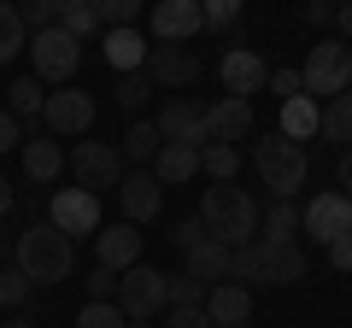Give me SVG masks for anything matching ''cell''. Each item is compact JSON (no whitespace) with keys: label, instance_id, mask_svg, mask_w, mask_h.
Masks as SVG:
<instances>
[{"label":"cell","instance_id":"28","mask_svg":"<svg viewBox=\"0 0 352 328\" xmlns=\"http://www.w3.org/2000/svg\"><path fill=\"white\" fill-rule=\"evenodd\" d=\"M59 30L71 41H88L100 30V12H94V0H59Z\"/></svg>","mask_w":352,"mask_h":328},{"label":"cell","instance_id":"10","mask_svg":"<svg viewBox=\"0 0 352 328\" xmlns=\"http://www.w3.org/2000/svg\"><path fill=\"white\" fill-rule=\"evenodd\" d=\"M252 270H258V281H270V288H294V281H305L300 240H252Z\"/></svg>","mask_w":352,"mask_h":328},{"label":"cell","instance_id":"20","mask_svg":"<svg viewBox=\"0 0 352 328\" xmlns=\"http://www.w3.org/2000/svg\"><path fill=\"white\" fill-rule=\"evenodd\" d=\"M147 53H153V41L141 36V30H106V65H112L118 76L147 71Z\"/></svg>","mask_w":352,"mask_h":328},{"label":"cell","instance_id":"11","mask_svg":"<svg viewBox=\"0 0 352 328\" xmlns=\"http://www.w3.org/2000/svg\"><path fill=\"white\" fill-rule=\"evenodd\" d=\"M217 76H223V94H229V100H252V94L270 82V65H264L247 41H229V53H223V65H217Z\"/></svg>","mask_w":352,"mask_h":328},{"label":"cell","instance_id":"13","mask_svg":"<svg viewBox=\"0 0 352 328\" xmlns=\"http://www.w3.org/2000/svg\"><path fill=\"white\" fill-rule=\"evenodd\" d=\"M147 82H159V89H194L200 82V53L182 41H159V47L147 53Z\"/></svg>","mask_w":352,"mask_h":328},{"label":"cell","instance_id":"48","mask_svg":"<svg viewBox=\"0 0 352 328\" xmlns=\"http://www.w3.org/2000/svg\"><path fill=\"white\" fill-rule=\"evenodd\" d=\"M0 328H36V323H30L24 311H12V323H0Z\"/></svg>","mask_w":352,"mask_h":328},{"label":"cell","instance_id":"12","mask_svg":"<svg viewBox=\"0 0 352 328\" xmlns=\"http://www.w3.org/2000/svg\"><path fill=\"white\" fill-rule=\"evenodd\" d=\"M88 124H94V94H88V89L47 94V106H41V129H47L53 141H59V135H82Z\"/></svg>","mask_w":352,"mask_h":328},{"label":"cell","instance_id":"4","mask_svg":"<svg viewBox=\"0 0 352 328\" xmlns=\"http://www.w3.org/2000/svg\"><path fill=\"white\" fill-rule=\"evenodd\" d=\"M65 170L76 176L82 194L100 200V188H118V182H124V152L106 147V141H76V147L65 152Z\"/></svg>","mask_w":352,"mask_h":328},{"label":"cell","instance_id":"26","mask_svg":"<svg viewBox=\"0 0 352 328\" xmlns=\"http://www.w3.org/2000/svg\"><path fill=\"white\" fill-rule=\"evenodd\" d=\"M300 235V205L270 200V211H258V240H294Z\"/></svg>","mask_w":352,"mask_h":328},{"label":"cell","instance_id":"24","mask_svg":"<svg viewBox=\"0 0 352 328\" xmlns=\"http://www.w3.org/2000/svg\"><path fill=\"white\" fill-rule=\"evenodd\" d=\"M317 135L335 141V147H340V141L352 147V89H346V94H335L329 106H317Z\"/></svg>","mask_w":352,"mask_h":328},{"label":"cell","instance_id":"19","mask_svg":"<svg viewBox=\"0 0 352 328\" xmlns=\"http://www.w3.org/2000/svg\"><path fill=\"white\" fill-rule=\"evenodd\" d=\"M153 36L176 41V47L188 36H200V0H159V6H153Z\"/></svg>","mask_w":352,"mask_h":328},{"label":"cell","instance_id":"18","mask_svg":"<svg viewBox=\"0 0 352 328\" xmlns=\"http://www.w3.org/2000/svg\"><path fill=\"white\" fill-rule=\"evenodd\" d=\"M94 258H100V270L124 276V270L141 264V235H135L129 223H112L106 235H94Z\"/></svg>","mask_w":352,"mask_h":328},{"label":"cell","instance_id":"15","mask_svg":"<svg viewBox=\"0 0 352 328\" xmlns=\"http://www.w3.org/2000/svg\"><path fill=\"white\" fill-rule=\"evenodd\" d=\"M118 205H124V223H153L164 205V188L153 182V170H124V182H118Z\"/></svg>","mask_w":352,"mask_h":328},{"label":"cell","instance_id":"39","mask_svg":"<svg viewBox=\"0 0 352 328\" xmlns=\"http://www.w3.org/2000/svg\"><path fill=\"white\" fill-rule=\"evenodd\" d=\"M170 240H176V246H182V253H194V246H200V240H212V235H206V223H200V217H182Z\"/></svg>","mask_w":352,"mask_h":328},{"label":"cell","instance_id":"2","mask_svg":"<svg viewBox=\"0 0 352 328\" xmlns=\"http://www.w3.org/2000/svg\"><path fill=\"white\" fill-rule=\"evenodd\" d=\"M71 264H76V253H71V240H65L53 223H30L24 235H18V246H12V270L30 281V288L65 281V276H71Z\"/></svg>","mask_w":352,"mask_h":328},{"label":"cell","instance_id":"7","mask_svg":"<svg viewBox=\"0 0 352 328\" xmlns=\"http://www.w3.org/2000/svg\"><path fill=\"white\" fill-rule=\"evenodd\" d=\"M118 311L129 316V323H153V316L164 311V270L153 264H135L118 276Z\"/></svg>","mask_w":352,"mask_h":328},{"label":"cell","instance_id":"9","mask_svg":"<svg viewBox=\"0 0 352 328\" xmlns=\"http://www.w3.org/2000/svg\"><path fill=\"white\" fill-rule=\"evenodd\" d=\"M47 223L59 229L65 240L100 235V200H94V194H82V188H59V194L47 200Z\"/></svg>","mask_w":352,"mask_h":328},{"label":"cell","instance_id":"45","mask_svg":"<svg viewBox=\"0 0 352 328\" xmlns=\"http://www.w3.org/2000/svg\"><path fill=\"white\" fill-rule=\"evenodd\" d=\"M305 24H335V6H329V0H311V6H305Z\"/></svg>","mask_w":352,"mask_h":328},{"label":"cell","instance_id":"41","mask_svg":"<svg viewBox=\"0 0 352 328\" xmlns=\"http://www.w3.org/2000/svg\"><path fill=\"white\" fill-rule=\"evenodd\" d=\"M12 147H24V124L12 112H0V152H12Z\"/></svg>","mask_w":352,"mask_h":328},{"label":"cell","instance_id":"35","mask_svg":"<svg viewBox=\"0 0 352 328\" xmlns=\"http://www.w3.org/2000/svg\"><path fill=\"white\" fill-rule=\"evenodd\" d=\"M129 316L118 311V299H106V305H82L76 311V328H124Z\"/></svg>","mask_w":352,"mask_h":328},{"label":"cell","instance_id":"25","mask_svg":"<svg viewBox=\"0 0 352 328\" xmlns=\"http://www.w3.org/2000/svg\"><path fill=\"white\" fill-rule=\"evenodd\" d=\"M282 141H294V147H300V141H311L317 135V100H282V129H276Z\"/></svg>","mask_w":352,"mask_h":328},{"label":"cell","instance_id":"22","mask_svg":"<svg viewBox=\"0 0 352 328\" xmlns=\"http://www.w3.org/2000/svg\"><path fill=\"white\" fill-rule=\"evenodd\" d=\"M188 258V276L200 281V288H217V281H229V246H217V240H200Z\"/></svg>","mask_w":352,"mask_h":328},{"label":"cell","instance_id":"5","mask_svg":"<svg viewBox=\"0 0 352 328\" xmlns=\"http://www.w3.org/2000/svg\"><path fill=\"white\" fill-rule=\"evenodd\" d=\"M300 82H305V100H335V94H346L352 82V53L340 47V41H317L311 59L300 65Z\"/></svg>","mask_w":352,"mask_h":328},{"label":"cell","instance_id":"42","mask_svg":"<svg viewBox=\"0 0 352 328\" xmlns=\"http://www.w3.org/2000/svg\"><path fill=\"white\" fill-rule=\"evenodd\" d=\"M323 253H329V264H335V270H352V229H346L340 240H329Z\"/></svg>","mask_w":352,"mask_h":328},{"label":"cell","instance_id":"33","mask_svg":"<svg viewBox=\"0 0 352 328\" xmlns=\"http://www.w3.org/2000/svg\"><path fill=\"white\" fill-rule=\"evenodd\" d=\"M147 94H153L147 71H129V76H118V82H112V100L124 106V112H141V106H147Z\"/></svg>","mask_w":352,"mask_h":328},{"label":"cell","instance_id":"1","mask_svg":"<svg viewBox=\"0 0 352 328\" xmlns=\"http://www.w3.org/2000/svg\"><path fill=\"white\" fill-rule=\"evenodd\" d=\"M200 223L206 235L217 240V246H247V240H258V200H252L247 188H235V182H212V188L200 194Z\"/></svg>","mask_w":352,"mask_h":328},{"label":"cell","instance_id":"40","mask_svg":"<svg viewBox=\"0 0 352 328\" xmlns=\"http://www.w3.org/2000/svg\"><path fill=\"white\" fill-rule=\"evenodd\" d=\"M264 89H276L282 100H300L305 82H300V71H270V82H264Z\"/></svg>","mask_w":352,"mask_h":328},{"label":"cell","instance_id":"46","mask_svg":"<svg viewBox=\"0 0 352 328\" xmlns=\"http://www.w3.org/2000/svg\"><path fill=\"white\" fill-rule=\"evenodd\" d=\"M335 24H340V36H352V0H346V6H335Z\"/></svg>","mask_w":352,"mask_h":328},{"label":"cell","instance_id":"3","mask_svg":"<svg viewBox=\"0 0 352 328\" xmlns=\"http://www.w3.org/2000/svg\"><path fill=\"white\" fill-rule=\"evenodd\" d=\"M252 170H258V182L270 188V200H294V194L305 188V176H311V159H305V147H294V141L264 135V141H252Z\"/></svg>","mask_w":352,"mask_h":328},{"label":"cell","instance_id":"37","mask_svg":"<svg viewBox=\"0 0 352 328\" xmlns=\"http://www.w3.org/2000/svg\"><path fill=\"white\" fill-rule=\"evenodd\" d=\"M235 18H241L235 0H206V6H200V30H229Z\"/></svg>","mask_w":352,"mask_h":328},{"label":"cell","instance_id":"17","mask_svg":"<svg viewBox=\"0 0 352 328\" xmlns=\"http://www.w3.org/2000/svg\"><path fill=\"white\" fill-rule=\"evenodd\" d=\"M206 323H212V328H247L252 323V288L217 281V288L206 293Z\"/></svg>","mask_w":352,"mask_h":328},{"label":"cell","instance_id":"47","mask_svg":"<svg viewBox=\"0 0 352 328\" xmlns=\"http://www.w3.org/2000/svg\"><path fill=\"white\" fill-rule=\"evenodd\" d=\"M6 211H12V182L0 176V217H6Z\"/></svg>","mask_w":352,"mask_h":328},{"label":"cell","instance_id":"38","mask_svg":"<svg viewBox=\"0 0 352 328\" xmlns=\"http://www.w3.org/2000/svg\"><path fill=\"white\" fill-rule=\"evenodd\" d=\"M106 299H118V276L94 264V276H88V305H106Z\"/></svg>","mask_w":352,"mask_h":328},{"label":"cell","instance_id":"36","mask_svg":"<svg viewBox=\"0 0 352 328\" xmlns=\"http://www.w3.org/2000/svg\"><path fill=\"white\" fill-rule=\"evenodd\" d=\"M24 305H30V281L6 264L0 270V311H24Z\"/></svg>","mask_w":352,"mask_h":328},{"label":"cell","instance_id":"21","mask_svg":"<svg viewBox=\"0 0 352 328\" xmlns=\"http://www.w3.org/2000/svg\"><path fill=\"white\" fill-rule=\"evenodd\" d=\"M159 188H176V182H194L200 176V152L194 147H159V159L147 164Z\"/></svg>","mask_w":352,"mask_h":328},{"label":"cell","instance_id":"30","mask_svg":"<svg viewBox=\"0 0 352 328\" xmlns=\"http://www.w3.org/2000/svg\"><path fill=\"white\" fill-rule=\"evenodd\" d=\"M159 147H164V141H159V129H153V124H129V135H124V147H118V152H124V164H141V170H147V164L159 159Z\"/></svg>","mask_w":352,"mask_h":328},{"label":"cell","instance_id":"14","mask_svg":"<svg viewBox=\"0 0 352 328\" xmlns=\"http://www.w3.org/2000/svg\"><path fill=\"white\" fill-rule=\"evenodd\" d=\"M300 229L317 240V246L340 240V235L352 229V200H346V194H317V200L300 211Z\"/></svg>","mask_w":352,"mask_h":328},{"label":"cell","instance_id":"23","mask_svg":"<svg viewBox=\"0 0 352 328\" xmlns=\"http://www.w3.org/2000/svg\"><path fill=\"white\" fill-rule=\"evenodd\" d=\"M59 170H65V147L59 141H24V176L30 182H59Z\"/></svg>","mask_w":352,"mask_h":328},{"label":"cell","instance_id":"31","mask_svg":"<svg viewBox=\"0 0 352 328\" xmlns=\"http://www.w3.org/2000/svg\"><path fill=\"white\" fill-rule=\"evenodd\" d=\"M24 47H30L24 18H18V6H6V0H0V65H12V53H24Z\"/></svg>","mask_w":352,"mask_h":328},{"label":"cell","instance_id":"27","mask_svg":"<svg viewBox=\"0 0 352 328\" xmlns=\"http://www.w3.org/2000/svg\"><path fill=\"white\" fill-rule=\"evenodd\" d=\"M6 94H12V106H6V112H12L18 124H41V106H47V89H41L36 76H18V82H12Z\"/></svg>","mask_w":352,"mask_h":328},{"label":"cell","instance_id":"43","mask_svg":"<svg viewBox=\"0 0 352 328\" xmlns=\"http://www.w3.org/2000/svg\"><path fill=\"white\" fill-rule=\"evenodd\" d=\"M159 328H212V323H206V311H170Z\"/></svg>","mask_w":352,"mask_h":328},{"label":"cell","instance_id":"6","mask_svg":"<svg viewBox=\"0 0 352 328\" xmlns=\"http://www.w3.org/2000/svg\"><path fill=\"white\" fill-rule=\"evenodd\" d=\"M30 59H36V82L71 89L76 65H82V41H71L59 24H53V30H41V36H30Z\"/></svg>","mask_w":352,"mask_h":328},{"label":"cell","instance_id":"16","mask_svg":"<svg viewBox=\"0 0 352 328\" xmlns=\"http://www.w3.org/2000/svg\"><path fill=\"white\" fill-rule=\"evenodd\" d=\"M247 129H252V100H217V106H206V147H235V141H247Z\"/></svg>","mask_w":352,"mask_h":328},{"label":"cell","instance_id":"8","mask_svg":"<svg viewBox=\"0 0 352 328\" xmlns=\"http://www.w3.org/2000/svg\"><path fill=\"white\" fill-rule=\"evenodd\" d=\"M153 129H159L164 147H194V152H200V147H206V106H194V100H182V94H176V100L159 106Z\"/></svg>","mask_w":352,"mask_h":328},{"label":"cell","instance_id":"44","mask_svg":"<svg viewBox=\"0 0 352 328\" xmlns=\"http://www.w3.org/2000/svg\"><path fill=\"white\" fill-rule=\"evenodd\" d=\"M335 194H346V200H352V147L340 152V164H335Z\"/></svg>","mask_w":352,"mask_h":328},{"label":"cell","instance_id":"49","mask_svg":"<svg viewBox=\"0 0 352 328\" xmlns=\"http://www.w3.org/2000/svg\"><path fill=\"white\" fill-rule=\"evenodd\" d=\"M12 246H18V240L6 235V229H0V258H12Z\"/></svg>","mask_w":352,"mask_h":328},{"label":"cell","instance_id":"29","mask_svg":"<svg viewBox=\"0 0 352 328\" xmlns=\"http://www.w3.org/2000/svg\"><path fill=\"white\" fill-rule=\"evenodd\" d=\"M206 293L212 288H200L188 270L182 276H164V311H206Z\"/></svg>","mask_w":352,"mask_h":328},{"label":"cell","instance_id":"32","mask_svg":"<svg viewBox=\"0 0 352 328\" xmlns=\"http://www.w3.org/2000/svg\"><path fill=\"white\" fill-rule=\"evenodd\" d=\"M200 170H206L212 182H235V170H241V147H217V141H212V147H200Z\"/></svg>","mask_w":352,"mask_h":328},{"label":"cell","instance_id":"34","mask_svg":"<svg viewBox=\"0 0 352 328\" xmlns=\"http://www.w3.org/2000/svg\"><path fill=\"white\" fill-rule=\"evenodd\" d=\"M18 18H24L30 36H41V30L59 24V0H24V6H18Z\"/></svg>","mask_w":352,"mask_h":328}]
</instances>
